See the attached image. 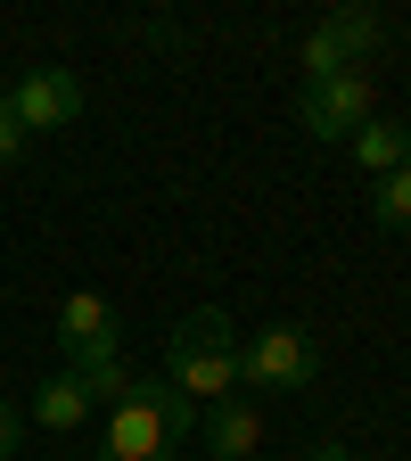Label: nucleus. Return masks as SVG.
I'll return each mask as SVG.
<instances>
[{
    "label": "nucleus",
    "mask_w": 411,
    "mask_h": 461,
    "mask_svg": "<svg viewBox=\"0 0 411 461\" xmlns=\"http://www.w3.org/2000/svg\"><path fill=\"white\" fill-rule=\"evenodd\" d=\"M165 387L190 403H222L239 387V321L222 305H198L165 330Z\"/></svg>",
    "instance_id": "obj_1"
},
{
    "label": "nucleus",
    "mask_w": 411,
    "mask_h": 461,
    "mask_svg": "<svg viewBox=\"0 0 411 461\" xmlns=\"http://www.w3.org/2000/svg\"><path fill=\"white\" fill-rule=\"evenodd\" d=\"M190 429H198V403L190 395H173L165 379H132V395L107 412L99 461H173Z\"/></svg>",
    "instance_id": "obj_2"
},
{
    "label": "nucleus",
    "mask_w": 411,
    "mask_h": 461,
    "mask_svg": "<svg viewBox=\"0 0 411 461\" xmlns=\"http://www.w3.org/2000/svg\"><path fill=\"white\" fill-rule=\"evenodd\" d=\"M313 338L297 330V321H272V330H255V338H239V379L247 387H272V395H297V387H313Z\"/></svg>",
    "instance_id": "obj_3"
},
{
    "label": "nucleus",
    "mask_w": 411,
    "mask_h": 461,
    "mask_svg": "<svg viewBox=\"0 0 411 461\" xmlns=\"http://www.w3.org/2000/svg\"><path fill=\"white\" fill-rule=\"evenodd\" d=\"M58 346H67L75 371H99V363H124V330H115V305L99 288H75L58 305Z\"/></svg>",
    "instance_id": "obj_4"
},
{
    "label": "nucleus",
    "mask_w": 411,
    "mask_h": 461,
    "mask_svg": "<svg viewBox=\"0 0 411 461\" xmlns=\"http://www.w3.org/2000/svg\"><path fill=\"white\" fill-rule=\"evenodd\" d=\"M297 115H305V132H313V140H354V132L371 124V75L354 67V75H329V83H305Z\"/></svg>",
    "instance_id": "obj_5"
},
{
    "label": "nucleus",
    "mask_w": 411,
    "mask_h": 461,
    "mask_svg": "<svg viewBox=\"0 0 411 461\" xmlns=\"http://www.w3.org/2000/svg\"><path fill=\"white\" fill-rule=\"evenodd\" d=\"M9 107H17V124L33 140V132H58V124H75V115H83V83L67 67H25L9 83Z\"/></svg>",
    "instance_id": "obj_6"
},
{
    "label": "nucleus",
    "mask_w": 411,
    "mask_h": 461,
    "mask_svg": "<svg viewBox=\"0 0 411 461\" xmlns=\"http://www.w3.org/2000/svg\"><path fill=\"white\" fill-rule=\"evenodd\" d=\"M206 445H214V461H255V445H264V412H255L247 395L206 403Z\"/></svg>",
    "instance_id": "obj_7"
},
{
    "label": "nucleus",
    "mask_w": 411,
    "mask_h": 461,
    "mask_svg": "<svg viewBox=\"0 0 411 461\" xmlns=\"http://www.w3.org/2000/svg\"><path fill=\"white\" fill-rule=\"evenodd\" d=\"M25 420H41L49 437L83 429V420H91V387H83V371H49V379L33 387V412H25Z\"/></svg>",
    "instance_id": "obj_8"
},
{
    "label": "nucleus",
    "mask_w": 411,
    "mask_h": 461,
    "mask_svg": "<svg viewBox=\"0 0 411 461\" xmlns=\"http://www.w3.org/2000/svg\"><path fill=\"white\" fill-rule=\"evenodd\" d=\"M313 33H321V41H329V50L345 58V67H362V58H371V50L387 41V17H379V9H329V17H321Z\"/></svg>",
    "instance_id": "obj_9"
},
{
    "label": "nucleus",
    "mask_w": 411,
    "mask_h": 461,
    "mask_svg": "<svg viewBox=\"0 0 411 461\" xmlns=\"http://www.w3.org/2000/svg\"><path fill=\"white\" fill-rule=\"evenodd\" d=\"M345 149H354L379 182H387V173H411V115H403V124H379V115H371V124L345 140Z\"/></svg>",
    "instance_id": "obj_10"
},
{
    "label": "nucleus",
    "mask_w": 411,
    "mask_h": 461,
    "mask_svg": "<svg viewBox=\"0 0 411 461\" xmlns=\"http://www.w3.org/2000/svg\"><path fill=\"white\" fill-rule=\"evenodd\" d=\"M371 206H379V230H395V240H411V173H387Z\"/></svg>",
    "instance_id": "obj_11"
},
{
    "label": "nucleus",
    "mask_w": 411,
    "mask_h": 461,
    "mask_svg": "<svg viewBox=\"0 0 411 461\" xmlns=\"http://www.w3.org/2000/svg\"><path fill=\"white\" fill-rule=\"evenodd\" d=\"M33 140H25V124H17V107H9V83H0V165H17Z\"/></svg>",
    "instance_id": "obj_12"
},
{
    "label": "nucleus",
    "mask_w": 411,
    "mask_h": 461,
    "mask_svg": "<svg viewBox=\"0 0 411 461\" xmlns=\"http://www.w3.org/2000/svg\"><path fill=\"white\" fill-rule=\"evenodd\" d=\"M17 437H25V412H17V403H0V461H17Z\"/></svg>",
    "instance_id": "obj_13"
},
{
    "label": "nucleus",
    "mask_w": 411,
    "mask_h": 461,
    "mask_svg": "<svg viewBox=\"0 0 411 461\" xmlns=\"http://www.w3.org/2000/svg\"><path fill=\"white\" fill-rule=\"evenodd\" d=\"M313 461H354V453H345V445H313Z\"/></svg>",
    "instance_id": "obj_14"
}]
</instances>
